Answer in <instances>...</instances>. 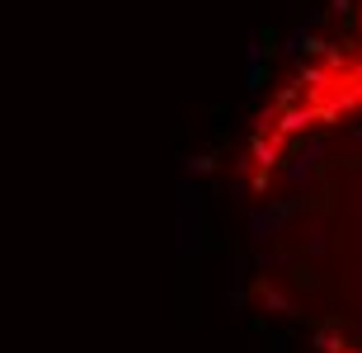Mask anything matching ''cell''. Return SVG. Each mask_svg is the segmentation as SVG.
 <instances>
[{"label": "cell", "mask_w": 362, "mask_h": 353, "mask_svg": "<svg viewBox=\"0 0 362 353\" xmlns=\"http://www.w3.org/2000/svg\"><path fill=\"white\" fill-rule=\"evenodd\" d=\"M329 47H334V42L315 38V33H306V38H301V52H306V57H325V52H329Z\"/></svg>", "instance_id": "3957f363"}, {"label": "cell", "mask_w": 362, "mask_h": 353, "mask_svg": "<svg viewBox=\"0 0 362 353\" xmlns=\"http://www.w3.org/2000/svg\"><path fill=\"white\" fill-rule=\"evenodd\" d=\"M325 66H329V71H344V47H329V52H325Z\"/></svg>", "instance_id": "5b68a950"}, {"label": "cell", "mask_w": 362, "mask_h": 353, "mask_svg": "<svg viewBox=\"0 0 362 353\" xmlns=\"http://www.w3.org/2000/svg\"><path fill=\"white\" fill-rule=\"evenodd\" d=\"M353 141H362V122H353Z\"/></svg>", "instance_id": "52a82bcc"}, {"label": "cell", "mask_w": 362, "mask_h": 353, "mask_svg": "<svg viewBox=\"0 0 362 353\" xmlns=\"http://www.w3.org/2000/svg\"><path fill=\"white\" fill-rule=\"evenodd\" d=\"M358 297H362V287H358Z\"/></svg>", "instance_id": "9c48e42d"}, {"label": "cell", "mask_w": 362, "mask_h": 353, "mask_svg": "<svg viewBox=\"0 0 362 353\" xmlns=\"http://www.w3.org/2000/svg\"><path fill=\"white\" fill-rule=\"evenodd\" d=\"M334 104H339V113L358 109V104H362V90H358V85H353V90H339V95H334Z\"/></svg>", "instance_id": "7a4b0ae2"}, {"label": "cell", "mask_w": 362, "mask_h": 353, "mask_svg": "<svg viewBox=\"0 0 362 353\" xmlns=\"http://www.w3.org/2000/svg\"><path fill=\"white\" fill-rule=\"evenodd\" d=\"M306 250H310V255H325V236L315 231V236H310V241H306Z\"/></svg>", "instance_id": "8992f818"}, {"label": "cell", "mask_w": 362, "mask_h": 353, "mask_svg": "<svg viewBox=\"0 0 362 353\" xmlns=\"http://www.w3.org/2000/svg\"><path fill=\"white\" fill-rule=\"evenodd\" d=\"M320 161H325V141H310V146L287 165V184H306V179L320 170Z\"/></svg>", "instance_id": "6da1fadb"}, {"label": "cell", "mask_w": 362, "mask_h": 353, "mask_svg": "<svg viewBox=\"0 0 362 353\" xmlns=\"http://www.w3.org/2000/svg\"><path fill=\"white\" fill-rule=\"evenodd\" d=\"M329 5H334V14H339V19H344V24L353 28V0H329Z\"/></svg>", "instance_id": "277c9868"}, {"label": "cell", "mask_w": 362, "mask_h": 353, "mask_svg": "<svg viewBox=\"0 0 362 353\" xmlns=\"http://www.w3.org/2000/svg\"><path fill=\"white\" fill-rule=\"evenodd\" d=\"M358 170H362V165H358ZM358 203H362V184H358Z\"/></svg>", "instance_id": "ba28073f"}]
</instances>
